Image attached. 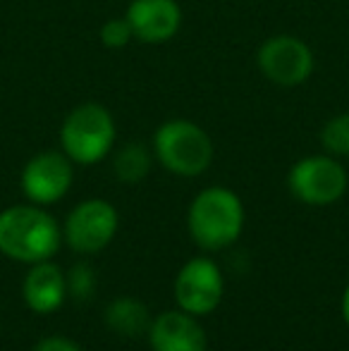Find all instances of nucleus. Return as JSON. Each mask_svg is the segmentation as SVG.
I'll use <instances>...</instances> for the list:
<instances>
[{
  "instance_id": "7ed1b4c3",
  "label": "nucleus",
  "mask_w": 349,
  "mask_h": 351,
  "mask_svg": "<svg viewBox=\"0 0 349 351\" xmlns=\"http://www.w3.org/2000/svg\"><path fill=\"white\" fill-rule=\"evenodd\" d=\"M213 141L189 120H168L154 134V156L168 172L196 177L213 162Z\"/></svg>"
},
{
  "instance_id": "ddd939ff",
  "label": "nucleus",
  "mask_w": 349,
  "mask_h": 351,
  "mask_svg": "<svg viewBox=\"0 0 349 351\" xmlns=\"http://www.w3.org/2000/svg\"><path fill=\"white\" fill-rule=\"evenodd\" d=\"M103 320H106L108 330L112 335H120L125 339L146 337L151 323H154L146 304L136 299V296H117V299H112L103 311Z\"/></svg>"
},
{
  "instance_id": "9d476101",
  "label": "nucleus",
  "mask_w": 349,
  "mask_h": 351,
  "mask_svg": "<svg viewBox=\"0 0 349 351\" xmlns=\"http://www.w3.org/2000/svg\"><path fill=\"white\" fill-rule=\"evenodd\" d=\"M125 17L141 43H165L180 32L182 10L177 0H132Z\"/></svg>"
},
{
  "instance_id": "2eb2a0df",
  "label": "nucleus",
  "mask_w": 349,
  "mask_h": 351,
  "mask_svg": "<svg viewBox=\"0 0 349 351\" xmlns=\"http://www.w3.org/2000/svg\"><path fill=\"white\" fill-rule=\"evenodd\" d=\"M67 282V299H72L75 304H88L96 291V273L93 268L84 261L75 263L70 270L65 273Z\"/></svg>"
},
{
  "instance_id": "20e7f679",
  "label": "nucleus",
  "mask_w": 349,
  "mask_h": 351,
  "mask_svg": "<svg viewBox=\"0 0 349 351\" xmlns=\"http://www.w3.org/2000/svg\"><path fill=\"white\" fill-rule=\"evenodd\" d=\"M115 134V120L108 108L98 103H84L62 120V153L77 165H93L112 151Z\"/></svg>"
},
{
  "instance_id": "f257e3e1",
  "label": "nucleus",
  "mask_w": 349,
  "mask_h": 351,
  "mask_svg": "<svg viewBox=\"0 0 349 351\" xmlns=\"http://www.w3.org/2000/svg\"><path fill=\"white\" fill-rule=\"evenodd\" d=\"M60 225L43 206H12L0 213V254L19 263H41L58 254Z\"/></svg>"
},
{
  "instance_id": "f3484780",
  "label": "nucleus",
  "mask_w": 349,
  "mask_h": 351,
  "mask_svg": "<svg viewBox=\"0 0 349 351\" xmlns=\"http://www.w3.org/2000/svg\"><path fill=\"white\" fill-rule=\"evenodd\" d=\"M98 36H101L103 46L117 51V48H125L127 43L134 38V32H132L127 17H112V19H108V22L103 24L101 32H98Z\"/></svg>"
},
{
  "instance_id": "6ab92c4d",
  "label": "nucleus",
  "mask_w": 349,
  "mask_h": 351,
  "mask_svg": "<svg viewBox=\"0 0 349 351\" xmlns=\"http://www.w3.org/2000/svg\"><path fill=\"white\" fill-rule=\"evenodd\" d=\"M342 318H345V323L349 325V285H347L345 294H342Z\"/></svg>"
},
{
  "instance_id": "f03ea898",
  "label": "nucleus",
  "mask_w": 349,
  "mask_h": 351,
  "mask_svg": "<svg viewBox=\"0 0 349 351\" xmlns=\"http://www.w3.org/2000/svg\"><path fill=\"white\" fill-rule=\"evenodd\" d=\"M186 227L196 246L206 251H223L242 234L244 206L234 191L225 186H208L191 201Z\"/></svg>"
},
{
  "instance_id": "9b49d317",
  "label": "nucleus",
  "mask_w": 349,
  "mask_h": 351,
  "mask_svg": "<svg viewBox=\"0 0 349 351\" xmlns=\"http://www.w3.org/2000/svg\"><path fill=\"white\" fill-rule=\"evenodd\" d=\"M146 337L154 351H208L206 330L196 315L182 308L156 315Z\"/></svg>"
},
{
  "instance_id": "f8f14e48",
  "label": "nucleus",
  "mask_w": 349,
  "mask_h": 351,
  "mask_svg": "<svg viewBox=\"0 0 349 351\" xmlns=\"http://www.w3.org/2000/svg\"><path fill=\"white\" fill-rule=\"evenodd\" d=\"M22 296L34 313H53L60 308L67 301V282L60 265L51 261L34 263L22 282Z\"/></svg>"
},
{
  "instance_id": "1a4fd4ad",
  "label": "nucleus",
  "mask_w": 349,
  "mask_h": 351,
  "mask_svg": "<svg viewBox=\"0 0 349 351\" xmlns=\"http://www.w3.org/2000/svg\"><path fill=\"white\" fill-rule=\"evenodd\" d=\"M75 162L62 151L36 153L22 170V191L32 204L51 206L70 191L75 180Z\"/></svg>"
},
{
  "instance_id": "4468645a",
  "label": "nucleus",
  "mask_w": 349,
  "mask_h": 351,
  "mask_svg": "<svg viewBox=\"0 0 349 351\" xmlns=\"http://www.w3.org/2000/svg\"><path fill=\"white\" fill-rule=\"evenodd\" d=\"M151 165H154V153H151L144 143H125V146L115 153L112 172H115L117 180L125 182V184H139L151 172Z\"/></svg>"
},
{
  "instance_id": "6e6552de",
  "label": "nucleus",
  "mask_w": 349,
  "mask_h": 351,
  "mask_svg": "<svg viewBox=\"0 0 349 351\" xmlns=\"http://www.w3.org/2000/svg\"><path fill=\"white\" fill-rule=\"evenodd\" d=\"M225 294V280L218 263L210 258H191L175 278V299L182 311L191 315H208L218 308Z\"/></svg>"
},
{
  "instance_id": "0eeeda50",
  "label": "nucleus",
  "mask_w": 349,
  "mask_h": 351,
  "mask_svg": "<svg viewBox=\"0 0 349 351\" xmlns=\"http://www.w3.org/2000/svg\"><path fill=\"white\" fill-rule=\"evenodd\" d=\"M258 70L268 82L292 88L304 84L313 72V53L299 36L278 34L265 38L258 48Z\"/></svg>"
},
{
  "instance_id": "423d86ee",
  "label": "nucleus",
  "mask_w": 349,
  "mask_h": 351,
  "mask_svg": "<svg viewBox=\"0 0 349 351\" xmlns=\"http://www.w3.org/2000/svg\"><path fill=\"white\" fill-rule=\"evenodd\" d=\"M120 215L106 199H86L70 210L62 225V239L77 254H98L117 234Z\"/></svg>"
},
{
  "instance_id": "dca6fc26",
  "label": "nucleus",
  "mask_w": 349,
  "mask_h": 351,
  "mask_svg": "<svg viewBox=\"0 0 349 351\" xmlns=\"http://www.w3.org/2000/svg\"><path fill=\"white\" fill-rule=\"evenodd\" d=\"M321 143L330 156H349V110L323 125Z\"/></svg>"
},
{
  "instance_id": "a211bd4d",
  "label": "nucleus",
  "mask_w": 349,
  "mask_h": 351,
  "mask_svg": "<svg viewBox=\"0 0 349 351\" xmlns=\"http://www.w3.org/2000/svg\"><path fill=\"white\" fill-rule=\"evenodd\" d=\"M32 351H84L77 342H72L65 335H48V337L38 339Z\"/></svg>"
},
{
  "instance_id": "39448f33",
  "label": "nucleus",
  "mask_w": 349,
  "mask_h": 351,
  "mask_svg": "<svg viewBox=\"0 0 349 351\" xmlns=\"http://www.w3.org/2000/svg\"><path fill=\"white\" fill-rule=\"evenodd\" d=\"M349 177L342 162L333 156H309L294 162L287 186L297 201L306 206H330L347 191Z\"/></svg>"
}]
</instances>
